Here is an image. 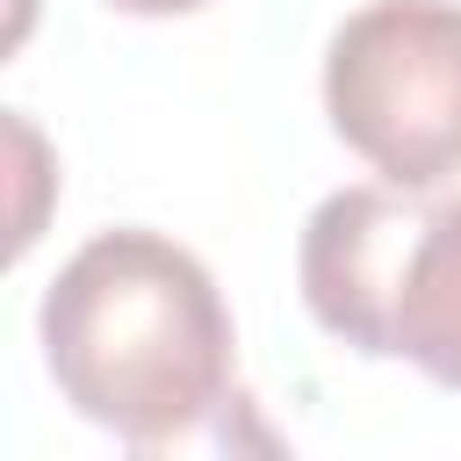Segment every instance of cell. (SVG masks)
<instances>
[{
    "mask_svg": "<svg viewBox=\"0 0 461 461\" xmlns=\"http://www.w3.org/2000/svg\"><path fill=\"white\" fill-rule=\"evenodd\" d=\"M418 209L425 202H411V187L389 180V187H339L303 223V252H295L303 303L339 346L367 360L389 353V288H396Z\"/></svg>",
    "mask_w": 461,
    "mask_h": 461,
    "instance_id": "cell-3",
    "label": "cell"
},
{
    "mask_svg": "<svg viewBox=\"0 0 461 461\" xmlns=\"http://www.w3.org/2000/svg\"><path fill=\"white\" fill-rule=\"evenodd\" d=\"M108 7H122V14H194L209 0H108Z\"/></svg>",
    "mask_w": 461,
    "mask_h": 461,
    "instance_id": "cell-5",
    "label": "cell"
},
{
    "mask_svg": "<svg viewBox=\"0 0 461 461\" xmlns=\"http://www.w3.org/2000/svg\"><path fill=\"white\" fill-rule=\"evenodd\" d=\"M58 396L137 454L194 439L230 396V310L209 267L158 230L86 238L36 310Z\"/></svg>",
    "mask_w": 461,
    "mask_h": 461,
    "instance_id": "cell-1",
    "label": "cell"
},
{
    "mask_svg": "<svg viewBox=\"0 0 461 461\" xmlns=\"http://www.w3.org/2000/svg\"><path fill=\"white\" fill-rule=\"evenodd\" d=\"M425 382L461 389V202H432L411 223L396 288H389V353Z\"/></svg>",
    "mask_w": 461,
    "mask_h": 461,
    "instance_id": "cell-4",
    "label": "cell"
},
{
    "mask_svg": "<svg viewBox=\"0 0 461 461\" xmlns=\"http://www.w3.org/2000/svg\"><path fill=\"white\" fill-rule=\"evenodd\" d=\"M331 130L396 187L461 173V0H375L324 50Z\"/></svg>",
    "mask_w": 461,
    "mask_h": 461,
    "instance_id": "cell-2",
    "label": "cell"
}]
</instances>
